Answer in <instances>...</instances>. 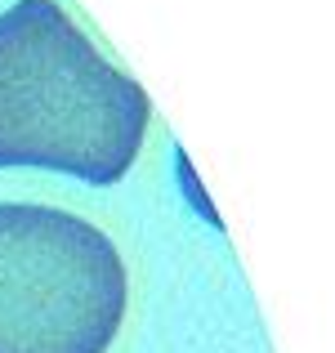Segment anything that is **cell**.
I'll list each match as a JSON object with an SVG mask.
<instances>
[{"label":"cell","mask_w":335,"mask_h":353,"mask_svg":"<svg viewBox=\"0 0 335 353\" xmlns=\"http://www.w3.org/2000/svg\"><path fill=\"white\" fill-rule=\"evenodd\" d=\"M148 117L143 85L63 5L18 0L0 14V170L32 165L108 188L134 165Z\"/></svg>","instance_id":"obj_1"},{"label":"cell","mask_w":335,"mask_h":353,"mask_svg":"<svg viewBox=\"0 0 335 353\" xmlns=\"http://www.w3.org/2000/svg\"><path fill=\"white\" fill-rule=\"evenodd\" d=\"M125 318V264L90 219L0 206V353H108Z\"/></svg>","instance_id":"obj_2"}]
</instances>
